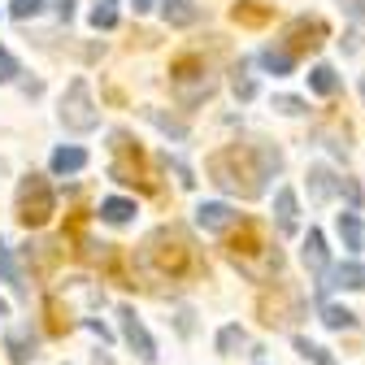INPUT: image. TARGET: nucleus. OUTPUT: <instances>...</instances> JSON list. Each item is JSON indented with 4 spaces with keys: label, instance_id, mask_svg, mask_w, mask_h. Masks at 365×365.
<instances>
[{
    "label": "nucleus",
    "instance_id": "nucleus-30",
    "mask_svg": "<svg viewBox=\"0 0 365 365\" xmlns=\"http://www.w3.org/2000/svg\"><path fill=\"white\" fill-rule=\"evenodd\" d=\"M274 109H283V113H304V101H296V96H274Z\"/></svg>",
    "mask_w": 365,
    "mask_h": 365
},
{
    "label": "nucleus",
    "instance_id": "nucleus-18",
    "mask_svg": "<svg viewBox=\"0 0 365 365\" xmlns=\"http://www.w3.org/2000/svg\"><path fill=\"white\" fill-rule=\"evenodd\" d=\"M322 322H327L331 331H352V327H356V313L344 309V304H327V309H322Z\"/></svg>",
    "mask_w": 365,
    "mask_h": 365
},
{
    "label": "nucleus",
    "instance_id": "nucleus-11",
    "mask_svg": "<svg viewBox=\"0 0 365 365\" xmlns=\"http://www.w3.org/2000/svg\"><path fill=\"white\" fill-rule=\"evenodd\" d=\"M304 265L322 279L327 274V240H322V231H309L304 235Z\"/></svg>",
    "mask_w": 365,
    "mask_h": 365
},
{
    "label": "nucleus",
    "instance_id": "nucleus-9",
    "mask_svg": "<svg viewBox=\"0 0 365 365\" xmlns=\"http://www.w3.org/2000/svg\"><path fill=\"white\" fill-rule=\"evenodd\" d=\"M274 217H279V231H283V235L296 231L300 205H296V192H292V187H279V192H274Z\"/></svg>",
    "mask_w": 365,
    "mask_h": 365
},
{
    "label": "nucleus",
    "instance_id": "nucleus-20",
    "mask_svg": "<svg viewBox=\"0 0 365 365\" xmlns=\"http://www.w3.org/2000/svg\"><path fill=\"white\" fill-rule=\"evenodd\" d=\"M9 356H14V365H26V361L35 356V335H31V331L9 335Z\"/></svg>",
    "mask_w": 365,
    "mask_h": 365
},
{
    "label": "nucleus",
    "instance_id": "nucleus-25",
    "mask_svg": "<svg viewBox=\"0 0 365 365\" xmlns=\"http://www.w3.org/2000/svg\"><path fill=\"white\" fill-rule=\"evenodd\" d=\"M231 87H235V96H240V101H252V96H257V83H252V74H248V61H240V66H235Z\"/></svg>",
    "mask_w": 365,
    "mask_h": 365
},
{
    "label": "nucleus",
    "instance_id": "nucleus-7",
    "mask_svg": "<svg viewBox=\"0 0 365 365\" xmlns=\"http://www.w3.org/2000/svg\"><path fill=\"white\" fill-rule=\"evenodd\" d=\"M235 222H240V213H235L231 205H222V200H205V205H196V226H200V231H209V235L231 231Z\"/></svg>",
    "mask_w": 365,
    "mask_h": 365
},
{
    "label": "nucleus",
    "instance_id": "nucleus-23",
    "mask_svg": "<svg viewBox=\"0 0 365 365\" xmlns=\"http://www.w3.org/2000/svg\"><path fill=\"white\" fill-rule=\"evenodd\" d=\"M0 283H14L18 292H26L22 274H18V265H14V252H9V244H0Z\"/></svg>",
    "mask_w": 365,
    "mask_h": 365
},
{
    "label": "nucleus",
    "instance_id": "nucleus-14",
    "mask_svg": "<svg viewBox=\"0 0 365 365\" xmlns=\"http://www.w3.org/2000/svg\"><path fill=\"white\" fill-rule=\"evenodd\" d=\"M130 217H135V200H126V196H109V200H101V222L122 226V222H130Z\"/></svg>",
    "mask_w": 365,
    "mask_h": 365
},
{
    "label": "nucleus",
    "instance_id": "nucleus-2",
    "mask_svg": "<svg viewBox=\"0 0 365 365\" xmlns=\"http://www.w3.org/2000/svg\"><path fill=\"white\" fill-rule=\"evenodd\" d=\"M244 231H248V240H235L231 244V261L248 274V279H269V274H279L283 269V252L279 248H274L261 231H257V226H244Z\"/></svg>",
    "mask_w": 365,
    "mask_h": 365
},
{
    "label": "nucleus",
    "instance_id": "nucleus-8",
    "mask_svg": "<svg viewBox=\"0 0 365 365\" xmlns=\"http://www.w3.org/2000/svg\"><path fill=\"white\" fill-rule=\"evenodd\" d=\"M335 287H348V292H365V265L361 261H344V265H335V269H327L322 274V283H317V292H335Z\"/></svg>",
    "mask_w": 365,
    "mask_h": 365
},
{
    "label": "nucleus",
    "instance_id": "nucleus-26",
    "mask_svg": "<svg viewBox=\"0 0 365 365\" xmlns=\"http://www.w3.org/2000/svg\"><path fill=\"white\" fill-rule=\"evenodd\" d=\"M296 352H300V356H304V361H313V365H335V361H331V352H327V348H317V344H309V339H304V335H296Z\"/></svg>",
    "mask_w": 365,
    "mask_h": 365
},
{
    "label": "nucleus",
    "instance_id": "nucleus-5",
    "mask_svg": "<svg viewBox=\"0 0 365 365\" xmlns=\"http://www.w3.org/2000/svg\"><path fill=\"white\" fill-rule=\"evenodd\" d=\"M170 74H174V96H178L182 105H200V101L213 96V74H209L205 61L182 57V61H174Z\"/></svg>",
    "mask_w": 365,
    "mask_h": 365
},
{
    "label": "nucleus",
    "instance_id": "nucleus-21",
    "mask_svg": "<svg viewBox=\"0 0 365 365\" xmlns=\"http://www.w3.org/2000/svg\"><path fill=\"white\" fill-rule=\"evenodd\" d=\"M235 22H244V26H261V22H269V9L261 5V0H244V5H235Z\"/></svg>",
    "mask_w": 365,
    "mask_h": 365
},
{
    "label": "nucleus",
    "instance_id": "nucleus-34",
    "mask_svg": "<svg viewBox=\"0 0 365 365\" xmlns=\"http://www.w3.org/2000/svg\"><path fill=\"white\" fill-rule=\"evenodd\" d=\"M5 313H9V304H5V300H0V317H5Z\"/></svg>",
    "mask_w": 365,
    "mask_h": 365
},
{
    "label": "nucleus",
    "instance_id": "nucleus-29",
    "mask_svg": "<svg viewBox=\"0 0 365 365\" xmlns=\"http://www.w3.org/2000/svg\"><path fill=\"white\" fill-rule=\"evenodd\" d=\"M344 14H348L356 26H365V0H344Z\"/></svg>",
    "mask_w": 365,
    "mask_h": 365
},
{
    "label": "nucleus",
    "instance_id": "nucleus-28",
    "mask_svg": "<svg viewBox=\"0 0 365 365\" xmlns=\"http://www.w3.org/2000/svg\"><path fill=\"white\" fill-rule=\"evenodd\" d=\"M43 9V0H9V14L18 18V22H26V18H35Z\"/></svg>",
    "mask_w": 365,
    "mask_h": 365
},
{
    "label": "nucleus",
    "instance_id": "nucleus-13",
    "mask_svg": "<svg viewBox=\"0 0 365 365\" xmlns=\"http://www.w3.org/2000/svg\"><path fill=\"white\" fill-rule=\"evenodd\" d=\"M335 192H339L335 174H331L327 165H313V170H309V196H313V200H331Z\"/></svg>",
    "mask_w": 365,
    "mask_h": 365
},
{
    "label": "nucleus",
    "instance_id": "nucleus-22",
    "mask_svg": "<svg viewBox=\"0 0 365 365\" xmlns=\"http://www.w3.org/2000/svg\"><path fill=\"white\" fill-rule=\"evenodd\" d=\"M113 22H118V0H96V5H91V26L109 31Z\"/></svg>",
    "mask_w": 365,
    "mask_h": 365
},
{
    "label": "nucleus",
    "instance_id": "nucleus-33",
    "mask_svg": "<svg viewBox=\"0 0 365 365\" xmlns=\"http://www.w3.org/2000/svg\"><path fill=\"white\" fill-rule=\"evenodd\" d=\"M91 365H109V356H101V352H96V361H91Z\"/></svg>",
    "mask_w": 365,
    "mask_h": 365
},
{
    "label": "nucleus",
    "instance_id": "nucleus-17",
    "mask_svg": "<svg viewBox=\"0 0 365 365\" xmlns=\"http://www.w3.org/2000/svg\"><path fill=\"white\" fill-rule=\"evenodd\" d=\"M87 165V153L83 148H57L53 153V174H78Z\"/></svg>",
    "mask_w": 365,
    "mask_h": 365
},
{
    "label": "nucleus",
    "instance_id": "nucleus-35",
    "mask_svg": "<svg viewBox=\"0 0 365 365\" xmlns=\"http://www.w3.org/2000/svg\"><path fill=\"white\" fill-rule=\"evenodd\" d=\"M361 96H365V78H361Z\"/></svg>",
    "mask_w": 365,
    "mask_h": 365
},
{
    "label": "nucleus",
    "instance_id": "nucleus-32",
    "mask_svg": "<svg viewBox=\"0 0 365 365\" xmlns=\"http://www.w3.org/2000/svg\"><path fill=\"white\" fill-rule=\"evenodd\" d=\"M130 5H135V14H148V9H153V0H130Z\"/></svg>",
    "mask_w": 365,
    "mask_h": 365
},
{
    "label": "nucleus",
    "instance_id": "nucleus-15",
    "mask_svg": "<svg viewBox=\"0 0 365 365\" xmlns=\"http://www.w3.org/2000/svg\"><path fill=\"white\" fill-rule=\"evenodd\" d=\"M309 91H317V96H335V91H339V74L331 66H313L309 70Z\"/></svg>",
    "mask_w": 365,
    "mask_h": 365
},
{
    "label": "nucleus",
    "instance_id": "nucleus-1",
    "mask_svg": "<svg viewBox=\"0 0 365 365\" xmlns=\"http://www.w3.org/2000/svg\"><path fill=\"white\" fill-rule=\"evenodd\" d=\"M279 165H283V157L269 144H235V148H222L217 157H209L213 182L231 196H261L265 178L279 174Z\"/></svg>",
    "mask_w": 365,
    "mask_h": 365
},
{
    "label": "nucleus",
    "instance_id": "nucleus-4",
    "mask_svg": "<svg viewBox=\"0 0 365 365\" xmlns=\"http://www.w3.org/2000/svg\"><path fill=\"white\" fill-rule=\"evenodd\" d=\"M53 209H57V200H53L48 178L26 174L22 187H18V222H22V226H43V222L53 217Z\"/></svg>",
    "mask_w": 365,
    "mask_h": 365
},
{
    "label": "nucleus",
    "instance_id": "nucleus-3",
    "mask_svg": "<svg viewBox=\"0 0 365 365\" xmlns=\"http://www.w3.org/2000/svg\"><path fill=\"white\" fill-rule=\"evenodd\" d=\"M61 122H66V130H78V135H87V130L101 126V113H96V105H91V87H87V78H70V83H66Z\"/></svg>",
    "mask_w": 365,
    "mask_h": 365
},
{
    "label": "nucleus",
    "instance_id": "nucleus-27",
    "mask_svg": "<svg viewBox=\"0 0 365 365\" xmlns=\"http://www.w3.org/2000/svg\"><path fill=\"white\" fill-rule=\"evenodd\" d=\"M18 74H22V66L14 61V53L5 48V43H0V83H14Z\"/></svg>",
    "mask_w": 365,
    "mask_h": 365
},
{
    "label": "nucleus",
    "instance_id": "nucleus-16",
    "mask_svg": "<svg viewBox=\"0 0 365 365\" xmlns=\"http://www.w3.org/2000/svg\"><path fill=\"white\" fill-rule=\"evenodd\" d=\"M335 226H339V240H344L348 252H356V248L365 244V231H361V217H356V213H339Z\"/></svg>",
    "mask_w": 365,
    "mask_h": 365
},
{
    "label": "nucleus",
    "instance_id": "nucleus-24",
    "mask_svg": "<svg viewBox=\"0 0 365 365\" xmlns=\"http://www.w3.org/2000/svg\"><path fill=\"white\" fill-rule=\"evenodd\" d=\"M244 344H248L244 327H222V331H217V352H226V356H231V352H240Z\"/></svg>",
    "mask_w": 365,
    "mask_h": 365
},
{
    "label": "nucleus",
    "instance_id": "nucleus-31",
    "mask_svg": "<svg viewBox=\"0 0 365 365\" xmlns=\"http://www.w3.org/2000/svg\"><path fill=\"white\" fill-rule=\"evenodd\" d=\"M57 18H61V22L74 18V0H61V5H57Z\"/></svg>",
    "mask_w": 365,
    "mask_h": 365
},
{
    "label": "nucleus",
    "instance_id": "nucleus-19",
    "mask_svg": "<svg viewBox=\"0 0 365 365\" xmlns=\"http://www.w3.org/2000/svg\"><path fill=\"white\" fill-rule=\"evenodd\" d=\"M144 118L157 126V130H165V135H174V140H187V126H182L178 118H170V113H161V109H144Z\"/></svg>",
    "mask_w": 365,
    "mask_h": 365
},
{
    "label": "nucleus",
    "instance_id": "nucleus-6",
    "mask_svg": "<svg viewBox=\"0 0 365 365\" xmlns=\"http://www.w3.org/2000/svg\"><path fill=\"white\" fill-rule=\"evenodd\" d=\"M118 317H122V335H126V344L135 348V356H140L144 365H153V361H157V344H153L148 327L140 322V313H135L130 304H122V309H118Z\"/></svg>",
    "mask_w": 365,
    "mask_h": 365
},
{
    "label": "nucleus",
    "instance_id": "nucleus-10",
    "mask_svg": "<svg viewBox=\"0 0 365 365\" xmlns=\"http://www.w3.org/2000/svg\"><path fill=\"white\" fill-rule=\"evenodd\" d=\"M161 18L170 26H192L200 18V9H196V0H161Z\"/></svg>",
    "mask_w": 365,
    "mask_h": 365
},
{
    "label": "nucleus",
    "instance_id": "nucleus-12",
    "mask_svg": "<svg viewBox=\"0 0 365 365\" xmlns=\"http://www.w3.org/2000/svg\"><path fill=\"white\" fill-rule=\"evenodd\" d=\"M269 74H292L296 70V57L283 48V43H269V48H261V57H257Z\"/></svg>",
    "mask_w": 365,
    "mask_h": 365
}]
</instances>
